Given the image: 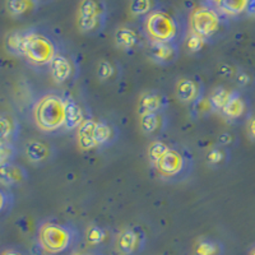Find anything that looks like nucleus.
I'll list each match as a JSON object with an SVG mask.
<instances>
[{
	"label": "nucleus",
	"instance_id": "1",
	"mask_svg": "<svg viewBox=\"0 0 255 255\" xmlns=\"http://www.w3.org/2000/svg\"><path fill=\"white\" fill-rule=\"evenodd\" d=\"M81 241L78 230L68 223L47 221L37 230V243L47 255H72Z\"/></svg>",
	"mask_w": 255,
	"mask_h": 255
},
{
	"label": "nucleus",
	"instance_id": "2",
	"mask_svg": "<svg viewBox=\"0 0 255 255\" xmlns=\"http://www.w3.org/2000/svg\"><path fill=\"white\" fill-rule=\"evenodd\" d=\"M65 110L67 96L50 91L36 100L32 108V119L41 131L54 133L64 128Z\"/></svg>",
	"mask_w": 255,
	"mask_h": 255
},
{
	"label": "nucleus",
	"instance_id": "3",
	"mask_svg": "<svg viewBox=\"0 0 255 255\" xmlns=\"http://www.w3.org/2000/svg\"><path fill=\"white\" fill-rule=\"evenodd\" d=\"M59 52L55 41L49 35L37 29H26L23 35L22 58L33 65H50L51 60Z\"/></svg>",
	"mask_w": 255,
	"mask_h": 255
},
{
	"label": "nucleus",
	"instance_id": "4",
	"mask_svg": "<svg viewBox=\"0 0 255 255\" xmlns=\"http://www.w3.org/2000/svg\"><path fill=\"white\" fill-rule=\"evenodd\" d=\"M156 174L166 181H183L193 170V161L183 148L170 147L165 156L153 166Z\"/></svg>",
	"mask_w": 255,
	"mask_h": 255
},
{
	"label": "nucleus",
	"instance_id": "5",
	"mask_svg": "<svg viewBox=\"0 0 255 255\" xmlns=\"http://www.w3.org/2000/svg\"><path fill=\"white\" fill-rule=\"evenodd\" d=\"M144 32L151 42H175L179 36V23L174 15L154 9L144 17Z\"/></svg>",
	"mask_w": 255,
	"mask_h": 255
},
{
	"label": "nucleus",
	"instance_id": "6",
	"mask_svg": "<svg viewBox=\"0 0 255 255\" xmlns=\"http://www.w3.org/2000/svg\"><path fill=\"white\" fill-rule=\"evenodd\" d=\"M106 23V5L102 0H81L77 10V26L82 33H99Z\"/></svg>",
	"mask_w": 255,
	"mask_h": 255
},
{
	"label": "nucleus",
	"instance_id": "7",
	"mask_svg": "<svg viewBox=\"0 0 255 255\" xmlns=\"http://www.w3.org/2000/svg\"><path fill=\"white\" fill-rule=\"evenodd\" d=\"M221 27L220 13L211 5H199L190 14V31L208 40Z\"/></svg>",
	"mask_w": 255,
	"mask_h": 255
},
{
	"label": "nucleus",
	"instance_id": "8",
	"mask_svg": "<svg viewBox=\"0 0 255 255\" xmlns=\"http://www.w3.org/2000/svg\"><path fill=\"white\" fill-rule=\"evenodd\" d=\"M147 245V235L139 226L124 229L116 236L115 248L120 255H140Z\"/></svg>",
	"mask_w": 255,
	"mask_h": 255
},
{
	"label": "nucleus",
	"instance_id": "9",
	"mask_svg": "<svg viewBox=\"0 0 255 255\" xmlns=\"http://www.w3.org/2000/svg\"><path fill=\"white\" fill-rule=\"evenodd\" d=\"M148 54L154 63L159 65H172L179 58V46L176 42H151Z\"/></svg>",
	"mask_w": 255,
	"mask_h": 255
},
{
	"label": "nucleus",
	"instance_id": "10",
	"mask_svg": "<svg viewBox=\"0 0 255 255\" xmlns=\"http://www.w3.org/2000/svg\"><path fill=\"white\" fill-rule=\"evenodd\" d=\"M175 93L179 101L186 105H193L204 96V87L202 82L195 78H181L177 81Z\"/></svg>",
	"mask_w": 255,
	"mask_h": 255
},
{
	"label": "nucleus",
	"instance_id": "11",
	"mask_svg": "<svg viewBox=\"0 0 255 255\" xmlns=\"http://www.w3.org/2000/svg\"><path fill=\"white\" fill-rule=\"evenodd\" d=\"M168 100L162 92L159 91H145L140 96L138 102V111L139 115L148 113H163L167 109Z\"/></svg>",
	"mask_w": 255,
	"mask_h": 255
},
{
	"label": "nucleus",
	"instance_id": "12",
	"mask_svg": "<svg viewBox=\"0 0 255 255\" xmlns=\"http://www.w3.org/2000/svg\"><path fill=\"white\" fill-rule=\"evenodd\" d=\"M28 180V172L24 167L14 162L0 165V185L6 188L19 186Z\"/></svg>",
	"mask_w": 255,
	"mask_h": 255
},
{
	"label": "nucleus",
	"instance_id": "13",
	"mask_svg": "<svg viewBox=\"0 0 255 255\" xmlns=\"http://www.w3.org/2000/svg\"><path fill=\"white\" fill-rule=\"evenodd\" d=\"M248 111H249V105H248L247 99L239 91H234L229 102L220 114L226 120L238 122L248 115Z\"/></svg>",
	"mask_w": 255,
	"mask_h": 255
},
{
	"label": "nucleus",
	"instance_id": "14",
	"mask_svg": "<svg viewBox=\"0 0 255 255\" xmlns=\"http://www.w3.org/2000/svg\"><path fill=\"white\" fill-rule=\"evenodd\" d=\"M24 153L31 163L42 165V163L49 162L54 157V148L50 143L44 142V140H31L26 144Z\"/></svg>",
	"mask_w": 255,
	"mask_h": 255
},
{
	"label": "nucleus",
	"instance_id": "15",
	"mask_svg": "<svg viewBox=\"0 0 255 255\" xmlns=\"http://www.w3.org/2000/svg\"><path fill=\"white\" fill-rule=\"evenodd\" d=\"M49 67L52 79L56 83H65V82H68L73 77L74 67H73L72 60L63 52L59 51L56 54L55 58L52 59Z\"/></svg>",
	"mask_w": 255,
	"mask_h": 255
},
{
	"label": "nucleus",
	"instance_id": "16",
	"mask_svg": "<svg viewBox=\"0 0 255 255\" xmlns=\"http://www.w3.org/2000/svg\"><path fill=\"white\" fill-rule=\"evenodd\" d=\"M96 120L86 119L77 129V144L82 151H91L97 148L95 142Z\"/></svg>",
	"mask_w": 255,
	"mask_h": 255
},
{
	"label": "nucleus",
	"instance_id": "17",
	"mask_svg": "<svg viewBox=\"0 0 255 255\" xmlns=\"http://www.w3.org/2000/svg\"><path fill=\"white\" fill-rule=\"evenodd\" d=\"M118 139V129L105 120H96L95 142L97 148L109 147Z\"/></svg>",
	"mask_w": 255,
	"mask_h": 255
},
{
	"label": "nucleus",
	"instance_id": "18",
	"mask_svg": "<svg viewBox=\"0 0 255 255\" xmlns=\"http://www.w3.org/2000/svg\"><path fill=\"white\" fill-rule=\"evenodd\" d=\"M19 131L17 119L10 114H0V145L13 143Z\"/></svg>",
	"mask_w": 255,
	"mask_h": 255
},
{
	"label": "nucleus",
	"instance_id": "19",
	"mask_svg": "<svg viewBox=\"0 0 255 255\" xmlns=\"http://www.w3.org/2000/svg\"><path fill=\"white\" fill-rule=\"evenodd\" d=\"M114 41L118 47L123 50H134L139 46L140 37L138 32L131 27H119L114 35Z\"/></svg>",
	"mask_w": 255,
	"mask_h": 255
},
{
	"label": "nucleus",
	"instance_id": "20",
	"mask_svg": "<svg viewBox=\"0 0 255 255\" xmlns=\"http://www.w3.org/2000/svg\"><path fill=\"white\" fill-rule=\"evenodd\" d=\"M140 129L144 134H158L166 128V119L163 113H148L140 115Z\"/></svg>",
	"mask_w": 255,
	"mask_h": 255
},
{
	"label": "nucleus",
	"instance_id": "21",
	"mask_svg": "<svg viewBox=\"0 0 255 255\" xmlns=\"http://www.w3.org/2000/svg\"><path fill=\"white\" fill-rule=\"evenodd\" d=\"M84 120H86V118H84V111L81 105L70 97H67V110H65L64 128L67 130H74V129H78L79 125Z\"/></svg>",
	"mask_w": 255,
	"mask_h": 255
},
{
	"label": "nucleus",
	"instance_id": "22",
	"mask_svg": "<svg viewBox=\"0 0 255 255\" xmlns=\"http://www.w3.org/2000/svg\"><path fill=\"white\" fill-rule=\"evenodd\" d=\"M225 247L221 241L211 238L198 239L194 247V255H223Z\"/></svg>",
	"mask_w": 255,
	"mask_h": 255
},
{
	"label": "nucleus",
	"instance_id": "23",
	"mask_svg": "<svg viewBox=\"0 0 255 255\" xmlns=\"http://www.w3.org/2000/svg\"><path fill=\"white\" fill-rule=\"evenodd\" d=\"M84 240L93 248L102 247L109 240V232L99 225H90L84 231Z\"/></svg>",
	"mask_w": 255,
	"mask_h": 255
},
{
	"label": "nucleus",
	"instance_id": "24",
	"mask_svg": "<svg viewBox=\"0 0 255 255\" xmlns=\"http://www.w3.org/2000/svg\"><path fill=\"white\" fill-rule=\"evenodd\" d=\"M250 0H222L218 4V10L226 15H240L247 12Z\"/></svg>",
	"mask_w": 255,
	"mask_h": 255
},
{
	"label": "nucleus",
	"instance_id": "25",
	"mask_svg": "<svg viewBox=\"0 0 255 255\" xmlns=\"http://www.w3.org/2000/svg\"><path fill=\"white\" fill-rule=\"evenodd\" d=\"M37 6L35 0H6V9L14 17H22L33 12Z\"/></svg>",
	"mask_w": 255,
	"mask_h": 255
},
{
	"label": "nucleus",
	"instance_id": "26",
	"mask_svg": "<svg viewBox=\"0 0 255 255\" xmlns=\"http://www.w3.org/2000/svg\"><path fill=\"white\" fill-rule=\"evenodd\" d=\"M230 161V151L227 147L223 145H215L207 153V162L212 167H221L225 166Z\"/></svg>",
	"mask_w": 255,
	"mask_h": 255
},
{
	"label": "nucleus",
	"instance_id": "27",
	"mask_svg": "<svg viewBox=\"0 0 255 255\" xmlns=\"http://www.w3.org/2000/svg\"><path fill=\"white\" fill-rule=\"evenodd\" d=\"M232 92H234V90H227L225 87H217L209 93L208 99L216 113H221L222 111V109L226 106L230 97L232 96Z\"/></svg>",
	"mask_w": 255,
	"mask_h": 255
},
{
	"label": "nucleus",
	"instance_id": "28",
	"mask_svg": "<svg viewBox=\"0 0 255 255\" xmlns=\"http://www.w3.org/2000/svg\"><path fill=\"white\" fill-rule=\"evenodd\" d=\"M212 113H216L213 106H212L211 101H209L208 96H202L199 100L190 105V114L195 119H200V118H206V116L211 115Z\"/></svg>",
	"mask_w": 255,
	"mask_h": 255
},
{
	"label": "nucleus",
	"instance_id": "29",
	"mask_svg": "<svg viewBox=\"0 0 255 255\" xmlns=\"http://www.w3.org/2000/svg\"><path fill=\"white\" fill-rule=\"evenodd\" d=\"M170 147H171V145H168L167 143L163 142V140H159V139L153 140L151 144L148 145L147 154H148V159H149V163L152 165V167L158 163L159 159L165 156V153L168 151V148Z\"/></svg>",
	"mask_w": 255,
	"mask_h": 255
},
{
	"label": "nucleus",
	"instance_id": "30",
	"mask_svg": "<svg viewBox=\"0 0 255 255\" xmlns=\"http://www.w3.org/2000/svg\"><path fill=\"white\" fill-rule=\"evenodd\" d=\"M24 31H13L5 38V49L15 56H22Z\"/></svg>",
	"mask_w": 255,
	"mask_h": 255
},
{
	"label": "nucleus",
	"instance_id": "31",
	"mask_svg": "<svg viewBox=\"0 0 255 255\" xmlns=\"http://www.w3.org/2000/svg\"><path fill=\"white\" fill-rule=\"evenodd\" d=\"M130 13L135 17H145L153 9V1L152 0H130Z\"/></svg>",
	"mask_w": 255,
	"mask_h": 255
},
{
	"label": "nucleus",
	"instance_id": "32",
	"mask_svg": "<svg viewBox=\"0 0 255 255\" xmlns=\"http://www.w3.org/2000/svg\"><path fill=\"white\" fill-rule=\"evenodd\" d=\"M116 74V67L114 65V63L108 60H102L99 63V67H97V77H99L100 81L108 82L110 79H113Z\"/></svg>",
	"mask_w": 255,
	"mask_h": 255
},
{
	"label": "nucleus",
	"instance_id": "33",
	"mask_svg": "<svg viewBox=\"0 0 255 255\" xmlns=\"http://www.w3.org/2000/svg\"><path fill=\"white\" fill-rule=\"evenodd\" d=\"M206 41L203 37H200L199 35L194 33V32H189L188 36H186V47L190 52H198L203 49Z\"/></svg>",
	"mask_w": 255,
	"mask_h": 255
},
{
	"label": "nucleus",
	"instance_id": "34",
	"mask_svg": "<svg viewBox=\"0 0 255 255\" xmlns=\"http://www.w3.org/2000/svg\"><path fill=\"white\" fill-rule=\"evenodd\" d=\"M15 147L13 143H6V144L0 145V165L4 163L13 162V159L15 158Z\"/></svg>",
	"mask_w": 255,
	"mask_h": 255
},
{
	"label": "nucleus",
	"instance_id": "35",
	"mask_svg": "<svg viewBox=\"0 0 255 255\" xmlns=\"http://www.w3.org/2000/svg\"><path fill=\"white\" fill-rule=\"evenodd\" d=\"M235 79L240 87H248V86H250L253 82L252 74L248 72H245V70H238V73H236V76H235Z\"/></svg>",
	"mask_w": 255,
	"mask_h": 255
},
{
	"label": "nucleus",
	"instance_id": "36",
	"mask_svg": "<svg viewBox=\"0 0 255 255\" xmlns=\"http://www.w3.org/2000/svg\"><path fill=\"white\" fill-rule=\"evenodd\" d=\"M12 203V195L0 188V213H3Z\"/></svg>",
	"mask_w": 255,
	"mask_h": 255
},
{
	"label": "nucleus",
	"instance_id": "37",
	"mask_svg": "<svg viewBox=\"0 0 255 255\" xmlns=\"http://www.w3.org/2000/svg\"><path fill=\"white\" fill-rule=\"evenodd\" d=\"M220 73H221V76L231 78V77L236 76L238 70H235V68L232 67V65H230V64H223V65H221L220 68Z\"/></svg>",
	"mask_w": 255,
	"mask_h": 255
},
{
	"label": "nucleus",
	"instance_id": "38",
	"mask_svg": "<svg viewBox=\"0 0 255 255\" xmlns=\"http://www.w3.org/2000/svg\"><path fill=\"white\" fill-rule=\"evenodd\" d=\"M234 142H235V138H234V134L231 133H223L218 139V144L223 145V147H229Z\"/></svg>",
	"mask_w": 255,
	"mask_h": 255
},
{
	"label": "nucleus",
	"instance_id": "39",
	"mask_svg": "<svg viewBox=\"0 0 255 255\" xmlns=\"http://www.w3.org/2000/svg\"><path fill=\"white\" fill-rule=\"evenodd\" d=\"M248 135L252 140H255V115L249 118L248 122Z\"/></svg>",
	"mask_w": 255,
	"mask_h": 255
},
{
	"label": "nucleus",
	"instance_id": "40",
	"mask_svg": "<svg viewBox=\"0 0 255 255\" xmlns=\"http://www.w3.org/2000/svg\"><path fill=\"white\" fill-rule=\"evenodd\" d=\"M0 255H27L23 250L17 249V248H6V249L1 250Z\"/></svg>",
	"mask_w": 255,
	"mask_h": 255
},
{
	"label": "nucleus",
	"instance_id": "41",
	"mask_svg": "<svg viewBox=\"0 0 255 255\" xmlns=\"http://www.w3.org/2000/svg\"><path fill=\"white\" fill-rule=\"evenodd\" d=\"M72 255H104L100 250L92 249V250H81V252L73 253Z\"/></svg>",
	"mask_w": 255,
	"mask_h": 255
},
{
	"label": "nucleus",
	"instance_id": "42",
	"mask_svg": "<svg viewBox=\"0 0 255 255\" xmlns=\"http://www.w3.org/2000/svg\"><path fill=\"white\" fill-rule=\"evenodd\" d=\"M247 13L252 17H255V0H250L249 5H248Z\"/></svg>",
	"mask_w": 255,
	"mask_h": 255
},
{
	"label": "nucleus",
	"instance_id": "43",
	"mask_svg": "<svg viewBox=\"0 0 255 255\" xmlns=\"http://www.w3.org/2000/svg\"><path fill=\"white\" fill-rule=\"evenodd\" d=\"M207 1H208L209 4H213V5L218 6V4H220L221 1H222V0H207Z\"/></svg>",
	"mask_w": 255,
	"mask_h": 255
},
{
	"label": "nucleus",
	"instance_id": "44",
	"mask_svg": "<svg viewBox=\"0 0 255 255\" xmlns=\"http://www.w3.org/2000/svg\"><path fill=\"white\" fill-rule=\"evenodd\" d=\"M248 255H255V245L252 248V249L249 250V254H248Z\"/></svg>",
	"mask_w": 255,
	"mask_h": 255
},
{
	"label": "nucleus",
	"instance_id": "45",
	"mask_svg": "<svg viewBox=\"0 0 255 255\" xmlns=\"http://www.w3.org/2000/svg\"><path fill=\"white\" fill-rule=\"evenodd\" d=\"M36 3H47V1H50V0H35Z\"/></svg>",
	"mask_w": 255,
	"mask_h": 255
}]
</instances>
